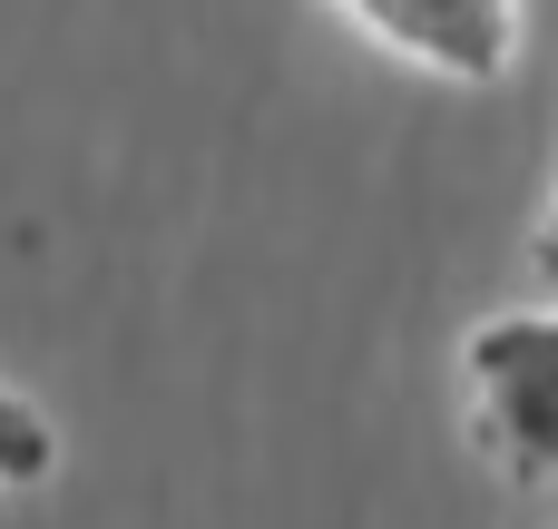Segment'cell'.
<instances>
[{"label":"cell","instance_id":"obj_1","mask_svg":"<svg viewBox=\"0 0 558 529\" xmlns=\"http://www.w3.org/2000/svg\"><path fill=\"white\" fill-rule=\"evenodd\" d=\"M461 383H471V442L510 481H558V304L471 324Z\"/></svg>","mask_w":558,"mask_h":529},{"label":"cell","instance_id":"obj_2","mask_svg":"<svg viewBox=\"0 0 558 529\" xmlns=\"http://www.w3.org/2000/svg\"><path fill=\"white\" fill-rule=\"evenodd\" d=\"M392 59L451 79V88H500L520 59V0H343Z\"/></svg>","mask_w":558,"mask_h":529},{"label":"cell","instance_id":"obj_3","mask_svg":"<svg viewBox=\"0 0 558 529\" xmlns=\"http://www.w3.org/2000/svg\"><path fill=\"white\" fill-rule=\"evenodd\" d=\"M49 471H59V422H49L29 393H10V383H0V501L39 491Z\"/></svg>","mask_w":558,"mask_h":529},{"label":"cell","instance_id":"obj_4","mask_svg":"<svg viewBox=\"0 0 558 529\" xmlns=\"http://www.w3.org/2000/svg\"><path fill=\"white\" fill-rule=\"evenodd\" d=\"M530 255H539V275H558V206H549V226H539V245H530Z\"/></svg>","mask_w":558,"mask_h":529}]
</instances>
